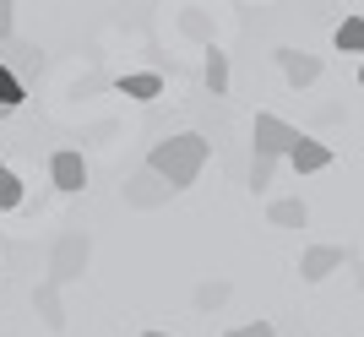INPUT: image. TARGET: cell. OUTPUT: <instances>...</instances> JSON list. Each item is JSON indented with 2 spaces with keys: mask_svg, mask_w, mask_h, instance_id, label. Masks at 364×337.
Returning <instances> with one entry per match:
<instances>
[{
  "mask_svg": "<svg viewBox=\"0 0 364 337\" xmlns=\"http://www.w3.org/2000/svg\"><path fill=\"white\" fill-rule=\"evenodd\" d=\"M207 153H213V141L201 137V131H180V137L152 141L147 168H152V174H164L174 191H185V185H196V174L207 168Z\"/></svg>",
  "mask_w": 364,
  "mask_h": 337,
  "instance_id": "obj_1",
  "label": "cell"
},
{
  "mask_svg": "<svg viewBox=\"0 0 364 337\" xmlns=\"http://www.w3.org/2000/svg\"><path fill=\"white\" fill-rule=\"evenodd\" d=\"M87 256H92V240L82 229L60 234L55 250H49V277H55V283H76V277L87 272Z\"/></svg>",
  "mask_w": 364,
  "mask_h": 337,
  "instance_id": "obj_2",
  "label": "cell"
},
{
  "mask_svg": "<svg viewBox=\"0 0 364 337\" xmlns=\"http://www.w3.org/2000/svg\"><path fill=\"white\" fill-rule=\"evenodd\" d=\"M299 137H304L299 125L277 120V114H267V109H261L256 125H250V147H256V153H272V158H289V147H294Z\"/></svg>",
  "mask_w": 364,
  "mask_h": 337,
  "instance_id": "obj_3",
  "label": "cell"
},
{
  "mask_svg": "<svg viewBox=\"0 0 364 337\" xmlns=\"http://www.w3.org/2000/svg\"><path fill=\"white\" fill-rule=\"evenodd\" d=\"M174 196V185L164 180V174H152L147 164L125 180V207H141V213H152V207H164V201Z\"/></svg>",
  "mask_w": 364,
  "mask_h": 337,
  "instance_id": "obj_4",
  "label": "cell"
},
{
  "mask_svg": "<svg viewBox=\"0 0 364 337\" xmlns=\"http://www.w3.org/2000/svg\"><path fill=\"white\" fill-rule=\"evenodd\" d=\"M49 180H55V191H65V196H76V191L87 185V158L76 153V147H60V153L49 158Z\"/></svg>",
  "mask_w": 364,
  "mask_h": 337,
  "instance_id": "obj_5",
  "label": "cell"
},
{
  "mask_svg": "<svg viewBox=\"0 0 364 337\" xmlns=\"http://www.w3.org/2000/svg\"><path fill=\"white\" fill-rule=\"evenodd\" d=\"M343 261H348L343 245H310L299 256V277H304V283H326L332 272H343Z\"/></svg>",
  "mask_w": 364,
  "mask_h": 337,
  "instance_id": "obj_6",
  "label": "cell"
},
{
  "mask_svg": "<svg viewBox=\"0 0 364 337\" xmlns=\"http://www.w3.org/2000/svg\"><path fill=\"white\" fill-rule=\"evenodd\" d=\"M277 65H283V77L294 82V87H310V82H321V55H304V49H277Z\"/></svg>",
  "mask_w": 364,
  "mask_h": 337,
  "instance_id": "obj_7",
  "label": "cell"
},
{
  "mask_svg": "<svg viewBox=\"0 0 364 337\" xmlns=\"http://www.w3.org/2000/svg\"><path fill=\"white\" fill-rule=\"evenodd\" d=\"M289 164H294V174H321V168H332V147L316 137H299L289 147Z\"/></svg>",
  "mask_w": 364,
  "mask_h": 337,
  "instance_id": "obj_8",
  "label": "cell"
},
{
  "mask_svg": "<svg viewBox=\"0 0 364 337\" xmlns=\"http://www.w3.org/2000/svg\"><path fill=\"white\" fill-rule=\"evenodd\" d=\"M33 305H38V316H44V326H49V332H60V326H65V310H60V283H55V277H44V283H38Z\"/></svg>",
  "mask_w": 364,
  "mask_h": 337,
  "instance_id": "obj_9",
  "label": "cell"
},
{
  "mask_svg": "<svg viewBox=\"0 0 364 337\" xmlns=\"http://www.w3.org/2000/svg\"><path fill=\"white\" fill-rule=\"evenodd\" d=\"M0 65H11L16 77L28 82V77H38V44H16V38H6V55H0Z\"/></svg>",
  "mask_w": 364,
  "mask_h": 337,
  "instance_id": "obj_10",
  "label": "cell"
},
{
  "mask_svg": "<svg viewBox=\"0 0 364 337\" xmlns=\"http://www.w3.org/2000/svg\"><path fill=\"white\" fill-rule=\"evenodd\" d=\"M114 87H120L125 98H136V104H152V98L164 92V77H158V71H131V77H120Z\"/></svg>",
  "mask_w": 364,
  "mask_h": 337,
  "instance_id": "obj_11",
  "label": "cell"
},
{
  "mask_svg": "<svg viewBox=\"0 0 364 337\" xmlns=\"http://www.w3.org/2000/svg\"><path fill=\"white\" fill-rule=\"evenodd\" d=\"M332 44L343 49V55H364V11H353V16H343L332 28Z\"/></svg>",
  "mask_w": 364,
  "mask_h": 337,
  "instance_id": "obj_12",
  "label": "cell"
},
{
  "mask_svg": "<svg viewBox=\"0 0 364 337\" xmlns=\"http://www.w3.org/2000/svg\"><path fill=\"white\" fill-rule=\"evenodd\" d=\"M201 82H207V92H213V98H223L228 92V55L223 49H207V60H201Z\"/></svg>",
  "mask_w": 364,
  "mask_h": 337,
  "instance_id": "obj_13",
  "label": "cell"
},
{
  "mask_svg": "<svg viewBox=\"0 0 364 337\" xmlns=\"http://www.w3.org/2000/svg\"><path fill=\"white\" fill-rule=\"evenodd\" d=\"M267 218H272L277 229H304V223H310V207H304L299 196H283V201L267 207Z\"/></svg>",
  "mask_w": 364,
  "mask_h": 337,
  "instance_id": "obj_14",
  "label": "cell"
},
{
  "mask_svg": "<svg viewBox=\"0 0 364 337\" xmlns=\"http://www.w3.org/2000/svg\"><path fill=\"white\" fill-rule=\"evenodd\" d=\"M22 98H28V82L16 77L11 65H0V109H16Z\"/></svg>",
  "mask_w": 364,
  "mask_h": 337,
  "instance_id": "obj_15",
  "label": "cell"
},
{
  "mask_svg": "<svg viewBox=\"0 0 364 337\" xmlns=\"http://www.w3.org/2000/svg\"><path fill=\"white\" fill-rule=\"evenodd\" d=\"M277 174V158L272 153H250V191H267Z\"/></svg>",
  "mask_w": 364,
  "mask_h": 337,
  "instance_id": "obj_16",
  "label": "cell"
},
{
  "mask_svg": "<svg viewBox=\"0 0 364 337\" xmlns=\"http://www.w3.org/2000/svg\"><path fill=\"white\" fill-rule=\"evenodd\" d=\"M11 207H22V180L0 164V213H11Z\"/></svg>",
  "mask_w": 364,
  "mask_h": 337,
  "instance_id": "obj_17",
  "label": "cell"
},
{
  "mask_svg": "<svg viewBox=\"0 0 364 337\" xmlns=\"http://www.w3.org/2000/svg\"><path fill=\"white\" fill-rule=\"evenodd\" d=\"M228 299V283H201L196 289V310H218Z\"/></svg>",
  "mask_w": 364,
  "mask_h": 337,
  "instance_id": "obj_18",
  "label": "cell"
},
{
  "mask_svg": "<svg viewBox=\"0 0 364 337\" xmlns=\"http://www.w3.org/2000/svg\"><path fill=\"white\" fill-rule=\"evenodd\" d=\"M16 38V0H0V44Z\"/></svg>",
  "mask_w": 364,
  "mask_h": 337,
  "instance_id": "obj_19",
  "label": "cell"
},
{
  "mask_svg": "<svg viewBox=\"0 0 364 337\" xmlns=\"http://www.w3.org/2000/svg\"><path fill=\"white\" fill-rule=\"evenodd\" d=\"M228 337H277V326L272 321H250V326H234Z\"/></svg>",
  "mask_w": 364,
  "mask_h": 337,
  "instance_id": "obj_20",
  "label": "cell"
},
{
  "mask_svg": "<svg viewBox=\"0 0 364 337\" xmlns=\"http://www.w3.org/2000/svg\"><path fill=\"white\" fill-rule=\"evenodd\" d=\"M141 337H174V332H158V326H152V332H141Z\"/></svg>",
  "mask_w": 364,
  "mask_h": 337,
  "instance_id": "obj_21",
  "label": "cell"
},
{
  "mask_svg": "<svg viewBox=\"0 0 364 337\" xmlns=\"http://www.w3.org/2000/svg\"><path fill=\"white\" fill-rule=\"evenodd\" d=\"M359 87H364V65H359Z\"/></svg>",
  "mask_w": 364,
  "mask_h": 337,
  "instance_id": "obj_22",
  "label": "cell"
},
{
  "mask_svg": "<svg viewBox=\"0 0 364 337\" xmlns=\"http://www.w3.org/2000/svg\"><path fill=\"white\" fill-rule=\"evenodd\" d=\"M6 114H11V109H0V120H6Z\"/></svg>",
  "mask_w": 364,
  "mask_h": 337,
  "instance_id": "obj_23",
  "label": "cell"
}]
</instances>
